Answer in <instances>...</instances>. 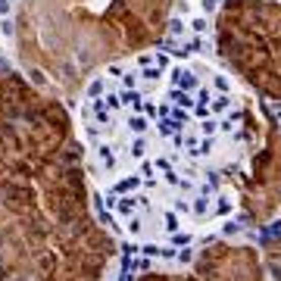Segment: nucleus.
Masks as SVG:
<instances>
[{"mask_svg": "<svg viewBox=\"0 0 281 281\" xmlns=\"http://www.w3.org/2000/svg\"><path fill=\"white\" fill-rule=\"evenodd\" d=\"M156 50L109 63L78 106L97 219L122 247L184 250L240 222L253 172L228 82Z\"/></svg>", "mask_w": 281, "mask_h": 281, "instance_id": "1", "label": "nucleus"}, {"mask_svg": "<svg viewBox=\"0 0 281 281\" xmlns=\"http://www.w3.org/2000/svg\"><path fill=\"white\" fill-rule=\"evenodd\" d=\"M122 281H200L187 266V247L184 250H141V247H122Z\"/></svg>", "mask_w": 281, "mask_h": 281, "instance_id": "2", "label": "nucleus"}]
</instances>
